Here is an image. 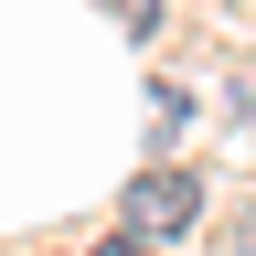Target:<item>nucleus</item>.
Here are the masks:
<instances>
[{
	"label": "nucleus",
	"instance_id": "obj_2",
	"mask_svg": "<svg viewBox=\"0 0 256 256\" xmlns=\"http://www.w3.org/2000/svg\"><path fill=\"white\" fill-rule=\"evenodd\" d=\"M107 22H128V32H150V22H160V0H107Z\"/></svg>",
	"mask_w": 256,
	"mask_h": 256
},
{
	"label": "nucleus",
	"instance_id": "obj_3",
	"mask_svg": "<svg viewBox=\"0 0 256 256\" xmlns=\"http://www.w3.org/2000/svg\"><path fill=\"white\" fill-rule=\"evenodd\" d=\"M96 256H150V246H139V235H107V246H96Z\"/></svg>",
	"mask_w": 256,
	"mask_h": 256
},
{
	"label": "nucleus",
	"instance_id": "obj_1",
	"mask_svg": "<svg viewBox=\"0 0 256 256\" xmlns=\"http://www.w3.org/2000/svg\"><path fill=\"white\" fill-rule=\"evenodd\" d=\"M128 224H139V235H192V224H203V182L192 171H139L128 182Z\"/></svg>",
	"mask_w": 256,
	"mask_h": 256
}]
</instances>
